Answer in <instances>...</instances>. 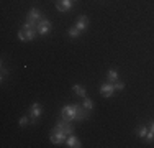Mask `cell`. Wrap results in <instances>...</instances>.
Returning a JSON list of instances; mask_svg holds the SVG:
<instances>
[{"label":"cell","instance_id":"cell-1","mask_svg":"<svg viewBox=\"0 0 154 148\" xmlns=\"http://www.w3.org/2000/svg\"><path fill=\"white\" fill-rule=\"evenodd\" d=\"M53 130H57V132H64L66 135H72V132H74V127H72V122L71 120H66V118H59L56 124V127L53 128Z\"/></svg>","mask_w":154,"mask_h":148},{"label":"cell","instance_id":"cell-2","mask_svg":"<svg viewBox=\"0 0 154 148\" xmlns=\"http://www.w3.org/2000/svg\"><path fill=\"white\" fill-rule=\"evenodd\" d=\"M75 114H77V104H69V105L62 107L61 110V117L66 120H75Z\"/></svg>","mask_w":154,"mask_h":148},{"label":"cell","instance_id":"cell-3","mask_svg":"<svg viewBox=\"0 0 154 148\" xmlns=\"http://www.w3.org/2000/svg\"><path fill=\"white\" fill-rule=\"evenodd\" d=\"M51 28H53V25H51V21L48 20V18L43 17L41 20L36 23V31H38V35H41V36H45L48 35V33L51 31Z\"/></svg>","mask_w":154,"mask_h":148},{"label":"cell","instance_id":"cell-4","mask_svg":"<svg viewBox=\"0 0 154 148\" xmlns=\"http://www.w3.org/2000/svg\"><path fill=\"white\" fill-rule=\"evenodd\" d=\"M41 105H39L38 102H35V104H31V107H30V124H36L38 122V118L41 117Z\"/></svg>","mask_w":154,"mask_h":148},{"label":"cell","instance_id":"cell-5","mask_svg":"<svg viewBox=\"0 0 154 148\" xmlns=\"http://www.w3.org/2000/svg\"><path fill=\"white\" fill-rule=\"evenodd\" d=\"M115 91H116V89H115V82H110V81H108V82H103L100 86V94L103 95V97H112V95L115 94Z\"/></svg>","mask_w":154,"mask_h":148},{"label":"cell","instance_id":"cell-6","mask_svg":"<svg viewBox=\"0 0 154 148\" xmlns=\"http://www.w3.org/2000/svg\"><path fill=\"white\" fill-rule=\"evenodd\" d=\"M69 135H66L64 132H57V130H53L51 132V137L49 140L54 143V145H59V143H66V140H67Z\"/></svg>","mask_w":154,"mask_h":148},{"label":"cell","instance_id":"cell-7","mask_svg":"<svg viewBox=\"0 0 154 148\" xmlns=\"http://www.w3.org/2000/svg\"><path fill=\"white\" fill-rule=\"evenodd\" d=\"M89 110L85 109L84 105H80V104H77V114H75V122H84L85 118H89Z\"/></svg>","mask_w":154,"mask_h":148},{"label":"cell","instance_id":"cell-8","mask_svg":"<svg viewBox=\"0 0 154 148\" xmlns=\"http://www.w3.org/2000/svg\"><path fill=\"white\" fill-rule=\"evenodd\" d=\"M74 27L79 30V31H85V30L89 28V18H87L85 15H80V17L77 18V21H75Z\"/></svg>","mask_w":154,"mask_h":148},{"label":"cell","instance_id":"cell-9","mask_svg":"<svg viewBox=\"0 0 154 148\" xmlns=\"http://www.w3.org/2000/svg\"><path fill=\"white\" fill-rule=\"evenodd\" d=\"M56 8L59 10V12H69V10L72 8V0H57Z\"/></svg>","mask_w":154,"mask_h":148},{"label":"cell","instance_id":"cell-10","mask_svg":"<svg viewBox=\"0 0 154 148\" xmlns=\"http://www.w3.org/2000/svg\"><path fill=\"white\" fill-rule=\"evenodd\" d=\"M43 18V15H41V12H39L38 8H31L30 12H28V17H26V20H30V21H36L38 23L39 20Z\"/></svg>","mask_w":154,"mask_h":148},{"label":"cell","instance_id":"cell-11","mask_svg":"<svg viewBox=\"0 0 154 148\" xmlns=\"http://www.w3.org/2000/svg\"><path fill=\"white\" fill-rule=\"evenodd\" d=\"M66 145H67L69 148H80V146H82V145H80V140L77 138L74 133L67 137V140H66Z\"/></svg>","mask_w":154,"mask_h":148},{"label":"cell","instance_id":"cell-12","mask_svg":"<svg viewBox=\"0 0 154 148\" xmlns=\"http://www.w3.org/2000/svg\"><path fill=\"white\" fill-rule=\"evenodd\" d=\"M72 92H74L75 95H79V97H87V91H85V87L79 86V84H74V86H72Z\"/></svg>","mask_w":154,"mask_h":148},{"label":"cell","instance_id":"cell-13","mask_svg":"<svg viewBox=\"0 0 154 148\" xmlns=\"http://www.w3.org/2000/svg\"><path fill=\"white\" fill-rule=\"evenodd\" d=\"M148 132H149V127H146V125H141V127L136 128V135L139 137V138H146Z\"/></svg>","mask_w":154,"mask_h":148},{"label":"cell","instance_id":"cell-14","mask_svg":"<svg viewBox=\"0 0 154 148\" xmlns=\"http://www.w3.org/2000/svg\"><path fill=\"white\" fill-rule=\"evenodd\" d=\"M107 77H108V81H110V82H116V81L120 79L118 71H115V69H110V71L107 72Z\"/></svg>","mask_w":154,"mask_h":148},{"label":"cell","instance_id":"cell-15","mask_svg":"<svg viewBox=\"0 0 154 148\" xmlns=\"http://www.w3.org/2000/svg\"><path fill=\"white\" fill-rule=\"evenodd\" d=\"M36 28H30V30H25V35H26V41H31L33 38L36 36Z\"/></svg>","mask_w":154,"mask_h":148},{"label":"cell","instance_id":"cell-16","mask_svg":"<svg viewBox=\"0 0 154 148\" xmlns=\"http://www.w3.org/2000/svg\"><path fill=\"white\" fill-rule=\"evenodd\" d=\"M84 107H85L89 112H92L94 110V102H92V99H89V97H84Z\"/></svg>","mask_w":154,"mask_h":148},{"label":"cell","instance_id":"cell-17","mask_svg":"<svg viewBox=\"0 0 154 148\" xmlns=\"http://www.w3.org/2000/svg\"><path fill=\"white\" fill-rule=\"evenodd\" d=\"M67 33H69V36H71V38H79V36H80V33H82V31H79V30H77L75 27H71Z\"/></svg>","mask_w":154,"mask_h":148},{"label":"cell","instance_id":"cell-18","mask_svg":"<svg viewBox=\"0 0 154 148\" xmlns=\"http://www.w3.org/2000/svg\"><path fill=\"white\" fill-rule=\"evenodd\" d=\"M30 28H36V21H30V20H26L23 23V30H30Z\"/></svg>","mask_w":154,"mask_h":148},{"label":"cell","instance_id":"cell-19","mask_svg":"<svg viewBox=\"0 0 154 148\" xmlns=\"http://www.w3.org/2000/svg\"><path fill=\"white\" fill-rule=\"evenodd\" d=\"M28 118L30 117H20V120H18V124H20V127H25V125H28Z\"/></svg>","mask_w":154,"mask_h":148},{"label":"cell","instance_id":"cell-20","mask_svg":"<svg viewBox=\"0 0 154 148\" xmlns=\"http://www.w3.org/2000/svg\"><path fill=\"white\" fill-rule=\"evenodd\" d=\"M18 38H20V41H26V35H25V30H20V31H18Z\"/></svg>","mask_w":154,"mask_h":148},{"label":"cell","instance_id":"cell-21","mask_svg":"<svg viewBox=\"0 0 154 148\" xmlns=\"http://www.w3.org/2000/svg\"><path fill=\"white\" fill-rule=\"evenodd\" d=\"M115 89H116V91H122V89H125V84L120 82V81H116V82H115Z\"/></svg>","mask_w":154,"mask_h":148},{"label":"cell","instance_id":"cell-22","mask_svg":"<svg viewBox=\"0 0 154 148\" xmlns=\"http://www.w3.org/2000/svg\"><path fill=\"white\" fill-rule=\"evenodd\" d=\"M5 76H7V69L3 68V66H2V81L5 79Z\"/></svg>","mask_w":154,"mask_h":148},{"label":"cell","instance_id":"cell-23","mask_svg":"<svg viewBox=\"0 0 154 148\" xmlns=\"http://www.w3.org/2000/svg\"><path fill=\"white\" fill-rule=\"evenodd\" d=\"M149 130H151V132H154V120L151 122V124H149Z\"/></svg>","mask_w":154,"mask_h":148}]
</instances>
